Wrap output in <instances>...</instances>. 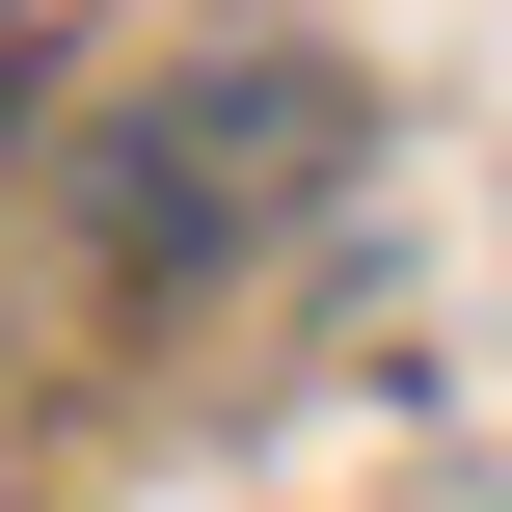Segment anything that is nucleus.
Here are the masks:
<instances>
[{
    "instance_id": "nucleus-1",
    "label": "nucleus",
    "mask_w": 512,
    "mask_h": 512,
    "mask_svg": "<svg viewBox=\"0 0 512 512\" xmlns=\"http://www.w3.org/2000/svg\"><path fill=\"white\" fill-rule=\"evenodd\" d=\"M324 189V81L297 54H243V81H189L135 162H108V216H135V270H189V243H243V216H297Z\"/></svg>"
},
{
    "instance_id": "nucleus-2",
    "label": "nucleus",
    "mask_w": 512,
    "mask_h": 512,
    "mask_svg": "<svg viewBox=\"0 0 512 512\" xmlns=\"http://www.w3.org/2000/svg\"><path fill=\"white\" fill-rule=\"evenodd\" d=\"M0 81H27V54H0Z\"/></svg>"
}]
</instances>
